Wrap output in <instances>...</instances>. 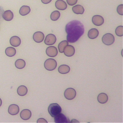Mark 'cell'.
<instances>
[{"instance_id":"obj_18","label":"cell","mask_w":123,"mask_h":123,"mask_svg":"<svg viewBox=\"0 0 123 123\" xmlns=\"http://www.w3.org/2000/svg\"><path fill=\"white\" fill-rule=\"evenodd\" d=\"M73 12L77 14H83L85 10L84 7L81 5H76L73 7L72 8Z\"/></svg>"},{"instance_id":"obj_23","label":"cell","mask_w":123,"mask_h":123,"mask_svg":"<svg viewBox=\"0 0 123 123\" xmlns=\"http://www.w3.org/2000/svg\"><path fill=\"white\" fill-rule=\"evenodd\" d=\"M5 52L7 56L9 57H12L16 54V49L12 47H8L6 49Z\"/></svg>"},{"instance_id":"obj_30","label":"cell","mask_w":123,"mask_h":123,"mask_svg":"<svg viewBox=\"0 0 123 123\" xmlns=\"http://www.w3.org/2000/svg\"><path fill=\"white\" fill-rule=\"evenodd\" d=\"M37 123H47V121L44 118H39L37 120Z\"/></svg>"},{"instance_id":"obj_6","label":"cell","mask_w":123,"mask_h":123,"mask_svg":"<svg viewBox=\"0 0 123 123\" xmlns=\"http://www.w3.org/2000/svg\"><path fill=\"white\" fill-rule=\"evenodd\" d=\"M54 122L56 123H70V120L63 113H59L54 117Z\"/></svg>"},{"instance_id":"obj_17","label":"cell","mask_w":123,"mask_h":123,"mask_svg":"<svg viewBox=\"0 0 123 123\" xmlns=\"http://www.w3.org/2000/svg\"><path fill=\"white\" fill-rule=\"evenodd\" d=\"M97 99L100 103L104 104L107 102L108 100V97L106 93H101L98 96Z\"/></svg>"},{"instance_id":"obj_7","label":"cell","mask_w":123,"mask_h":123,"mask_svg":"<svg viewBox=\"0 0 123 123\" xmlns=\"http://www.w3.org/2000/svg\"><path fill=\"white\" fill-rule=\"evenodd\" d=\"M56 41V37L55 36L52 34L47 35L45 38L44 43L47 45H53Z\"/></svg>"},{"instance_id":"obj_8","label":"cell","mask_w":123,"mask_h":123,"mask_svg":"<svg viewBox=\"0 0 123 123\" xmlns=\"http://www.w3.org/2000/svg\"><path fill=\"white\" fill-rule=\"evenodd\" d=\"M46 54L50 57H54L58 54L57 49L54 46H49L46 50Z\"/></svg>"},{"instance_id":"obj_19","label":"cell","mask_w":123,"mask_h":123,"mask_svg":"<svg viewBox=\"0 0 123 123\" xmlns=\"http://www.w3.org/2000/svg\"><path fill=\"white\" fill-rule=\"evenodd\" d=\"M98 31L96 28H92L88 31L87 36L90 39H95L98 37Z\"/></svg>"},{"instance_id":"obj_26","label":"cell","mask_w":123,"mask_h":123,"mask_svg":"<svg viewBox=\"0 0 123 123\" xmlns=\"http://www.w3.org/2000/svg\"><path fill=\"white\" fill-rule=\"evenodd\" d=\"M60 15V12L58 11H54L51 12L50 17L51 20L56 21L59 18Z\"/></svg>"},{"instance_id":"obj_11","label":"cell","mask_w":123,"mask_h":123,"mask_svg":"<svg viewBox=\"0 0 123 123\" xmlns=\"http://www.w3.org/2000/svg\"><path fill=\"white\" fill-rule=\"evenodd\" d=\"M33 38L36 42L40 43L42 42L44 40V35L42 32L37 31L34 34Z\"/></svg>"},{"instance_id":"obj_20","label":"cell","mask_w":123,"mask_h":123,"mask_svg":"<svg viewBox=\"0 0 123 123\" xmlns=\"http://www.w3.org/2000/svg\"><path fill=\"white\" fill-rule=\"evenodd\" d=\"M70 71V68L68 65L62 64L60 65L58 68V72L62 74H66L68 73Z\"/></svg>"},{"instance_id":"obj_33","label":"cell","mask_w":123,"mask_h":123,"mask_svg":"<svg viewBox=\"0 0 123 123\" xmlns=\"http://www.w3.org/2000/svg\"><path fill=\"white\" fill-rule=\"evenodd\" d=\"M1 104H2V100H1V99L0 98V107L1 106Z\"/></svg>"},{"instance_id":"obj_1","label":"cell","mask_w":123,"mask_h":123,"mask_svg":"<svg viewBox=\"0 0 123 123\" xmlns=\"http://www.w3.org/2000/svg\"><path fill=\"white\" fill-rule=\"evenodd\" d=\"M84 26L79 21L74 20L69 22L65 26L67 33V41L69 43H74L83 35Z\"/></svg>"},{"instance_id":"obj_5","label":"cell","mask_w":123,"mask_h":123,"mask_svg":"<svg viewBox=\"0 0 123 123\" xmlns=\"http://www.w3.org/2000/svg\"><path fill=\"white\" fill-rule=\"evenodd\" d=\"M76 95V91L73 88H68L65 89L64 92V96L68 100L73 99L75 97Z\"/></svg>"},{"instance_id":"obj_21","label":"cell","mask_w":123,"mask_h":123,"mask_svg":"<svg viewBox=\"0 0 123 123\" xmlns=\"http://www.w3.org/2000/svg\"><path fill=\"white\" fill-rule=\"evenodd\" d=\"M30 8L26 5L22 6L19 10V13L22 16H25L28 14L30 12Z\"/></svg>"},{"instance_id":"obj_28","label":"cell","mask_w":123,"mask_h":123,"mask_svg":"<svg viewBox=\"0 0 123 123\" xmlns=\"http://www.w3.org/2000/svg\"><path fill=\"white\" fill-rule=\"evenodd\" d=\"M123 4H120V5H118L117 8V12L121 15H123Z\"/></svg>"},{"instance_id":"obj_24","label":"cell","mask_w":123,"mask_h":123,"mask_svg":"<svg viewBox=\"0 0 123 123\" xmlns=\"http://www.w3.org/2000/svg\"><path fill=\"white\" fill-rule=\"evenodd\" d=\"M15 66L17 68L19 69H22L25 67V62L23 59H18L15 62Z\"/></svg>"},{"instance_id":"obj_31","label":"cell","mask_w":123,"mask_h":123,"mask_svg":"<svg viewBox=\"0 0 123 123\" xmlns=\"http://www.w3.org/2000/svg\"><path fill=\"white\" fill-rule=\"evenodd\" d=\"M41 2L44 4H48L52 0H41Z\"/></svg>"},{"instance_id":"obj_22","label":"cell","mask_w":123,"mask_h":123,"mask_svg":"<svg viewBox=\"0 0 123 123\" xmlns=\"http://www.w3.org/2000/svg\"><path fill=\"white\" fill-rule=\"evenodd\" d=\"M18 94L20 96H24L27 93V87L23 85L19 86L17 90Z\"/></svg>"},{"instance_id":"obj_13","label":"cell","mask_w":123,"mask_h":123,"mask_svg":"<svg viewBox=\"0 0 123 123\" xmlns=\"http://www.w3.org/2000/svg\"><path fill=\"white\" fill-rule=\"evenodd\" d=\"M19 111V106L16 104H11L8 108V112L12 115L17 114Z\"/></svg>"},{"instance_id":"obj_25","label":"cell","mask_w":123,"mask_h":123,"mask_svg":"<svg viewBox=\"0 0 123 123\" xmlns=\"http://www.w3.org/2000/svg\"><path fill=\"white\" fill-rule=\"evenodd\" d=\"M68 42L67 40H63L61 41L58 45V49L61 53L63 52L64 48L68 45Z\"/></svg>"},{"instance_id":"obj_29","label":"cell","mask_w":123,"mask_h":123,"mask_svg":"<svg viewBox=\"0 0 123 123\" xmlns=\"http://www.w3.org/2000/svg\"><path fill=\"white\" fill-rule=\"evenodd\" d=\"M66 1L67 4H68L69 5L73 6L77 3V0H66Z\"/></svg>"},{"instance_id":"obj_12","label":"cell","mask_w":123,"mask_h":123,"mask_svg":"<svg viewBox=\"0 0 123 123\" xmlns=\"http://www.w3.org/2000/svg\"><path fill=\"white\" fill-rule=\"evenodd\" d=\"M21 118L24 120H27L30 118L32 115L31 111L28 109H24L20 112Z\"/></svg>"},{"instance_id":"obj_4","label":"cell","mask_w":123,"mask_h":123,"mask_svg":"<svg viewBox=\"0 0 123 123\" xmlns=\"http://www.w3.org/2000/svg\"><path fill=\"white\" fill-rule=\"evenodd\" d=\"M115 40L113 35L111 33H107L104 35L102 37V42L106 45H111Z\"/></svg>"},{"instance_id":"obj_32","label":"cell","mask_w":123,"mask_h":123,"mask_svg":"<svg viewBox=\"0 0 123 123\" xmlns=\"http://www.w3.org/2000/svg\"><path fill=\"white\" fill-rule=\"evenodd\" d=\"M70 122H71V123H72V122H79L78 121H76V120H75V119H73L72 121H70Z\"/></svg>"},{"instance_id":"obj_2","label":"cell","mask_w":123,"mask_h":123,"mask_svg":"<svg viewBox=\"0 0 123 123\" xmlns=\"http://www.w3.org/2000/svg\"><path fill=\"white\" fill-rule=\"evenodd\" d=\"M61 111L62 108L58 103H51L48 107V112L50 115L52 117H54L58 115Z\"/></svg>"},{"instance_id":"obj_9","label":"cell","mask_w":123,"mask_h":123,"mask_svg":"<svg viewBox=\"0 0 123 123\" xmlns=\"http://www.w3.org/2000/svg\"><path fill=\"white\" fill-rule=\"evenodd\" d=\"M92 22L93 24L96 26H100L102 25L104 22L102 16L99 15H95L92 17Z\"/></svg>"},{"instance_id":"obj_27","label":"cell","mask_w":123,"mask_h":123,"mask_svg":"<svg viewBox=\"0 0 123 123\" xmlns=\"http://www.w3.org/2000/svg\"><path fill=\"white\" fill-rule=\"evenodd\" d=\"M115 34L119 37H122L123 35V27L122 25L118 26L116 27L115 31Z\"/></svg>"},{"instance_id":"obj_10","label":"cell","mask_w":123,"mask_h":123,"mask_svg":"<svg viewBox=\"0 0 123 123\" xmlns=\"http://www.w3.org/2000/svg\"><path fill=\"white\" fill-rule=\"evenodd\" d=\"M64 54L67 57H71L73 56L75 52L74 48L72 45H67L63 50Z\"/></svg>"},{"instance_id":"obj_14","label":"cell","mask_w":123,"mask_h":123,"mask_svg":"<svg viewBox=\"0 0 123 123\" xmlns=\"http://www.w3.org/2000/svg\"><path fill=\"white\" fill-rule=\"evenodd\" d=\"M55 7L58 10H64L67 8V5L64 0H57L55 2Z\"/></svg>"},{"instance_id":"obj_3","label":"cell","mask_w":123,"mask_h":123,"mask_svg":"<svg viewBox=\"0 0 123 123\" xmlns=\"http://www.w3.org/2000/svg\"><path fill=\"white\" fill-rule=\"evenodd\" d=\"M56 61L52 58L47 59L44 62L45 68L48 71L54 70L57 67Z\"/></svg>"},{"instance_id":"obj_16","label":"cell","mask_w":123,"mask_h":123,"mask_svg":"<svg viewBox=\"0 0 123 123\" xmlns=\"http://www.w3.org/2000/svg\"><path fill=\"white\" fill-rule=\"evenodd\" d=\"M3 18L7 21H11L13 18V14L10 10L5 11L2 14Z\"/></svg>"},{"instance_id":"obj_15","label":"cell","mask_w":123,"mask_h":123,"mask_svg":"<svg viewBox=\"0 0 123 123\" xmlns=\"http://www.w3.org/2000/svg\"><path fill=\"white\" fill-rule=\"evenodd\" d=\"M10 44L13 47H18L21 44V39L17 36H13L10 39Z\"/></svg>"}]
</instances>
